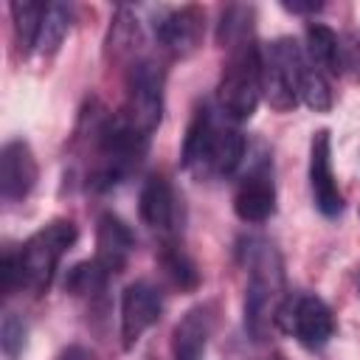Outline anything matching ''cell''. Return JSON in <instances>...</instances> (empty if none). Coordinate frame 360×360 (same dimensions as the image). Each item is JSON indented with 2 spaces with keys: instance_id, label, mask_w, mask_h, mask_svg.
<instances>
[{
  "instance_id": "obj_11",
  "label": "cell",
  "mask_w": 360,
  "mask_h": 360,
  "mask_svg": "<svg viewBox=\"0 0 360 360\" xmlns=\"http://www.w3.org/2000/svg\"><path fill=\"white\" fill-rule=\"evenodd\" d=\"M202 22L205 17L197 6H183L155 22V37L174 56H188L202 39Z\"/></svg>"
},
{
  "instance_id": "obj_4",
  "label": "cell",
  "mask_w": 360,
  "mask_h": 360,
  "mask_svg": "<svg viewBox=\"0 0 360 360\" xmlns=\"http://www.w3.org/2000/svg\"><path fill=\"white\" fill-rule=\"evenodd\" d=\"M262 98V48L253 42H242L231 51L219 84L217 101L219 110L233 121H248Z\"/></svg>"
},
{
  "instance_id": "obj_19",
  "label": "cell",
  "mask_w": 360,
  "mask_h": 360,
  "mask_svg": "<svg viewBox=\"0 0 360 360\" xmlns=\"http://www.w3.org/2000/svg\"><path fill=\"white\" fill-rule=\"evenodd\" d=\"M107 278H110V273H107L96 259H93V262H82V264H76V267L68 273L65 290L73 292V295H96V292L104 290Z\"/></svg>"
},
{
  "instance_id": "obj_18",
  "label": "cell",
  "mask_w": 360,
  "mask_h": 360,
  "mask_svg": "<svg viewBox=\"0 0 360 360\" xmlns=\"http://www.w3.org/2000/svg\"><path fill=\"white\" fill-rule=\"evenodd\" d=\"M68 28H70V8L65 3H48L45 11H42V20L37 25V37H34L31 51L39 53V56L56 53Z\"/></svg>"
},
{
  "instance_id": "obj_22",
  "label": "cell",
  "mask_w": 360,
  "mask_h": 360,
  "mask_svg": "<svg viewBox=\"0 0 360 360\" xmlns=\"http://www.w3.org/2000/svg\"><path fill=\"white\" fill-rule=\"evenodd\" d=\"M25 338H28V326L22 323V318L17 312H6L3 326H0V349L8 360H17L22 354Z\"/></svg>"
},
{
  "instance_id": "obj_13",
  "label": "cell",
  "mask_w": 360,
  "mask_h": 360,
  "mask_svg": "<svg viewBox=\"0 0 360 360\" xmlns=\"http://www.w3.org/2000/svg\"><path fill=\"white\" fill-rule=\"evenodd\" d=\"M233 211L245 222H264L276 211V186L267 172V166L253 169L242 177L236 194H233Z\"/></svg>"
},
{
  "instance_id": "obj_2",
  "label": "cell",
  "mask_w": 360,
  "mask_h": 360,
  "mask_svg": "<svg viewBox=\"0 0 360 360\" xmlns=\"http://www.w3.org/2000/svg\"><path fill=\"white\" fill-rule=\"evenodd\" d=\"M248 292H245V326L253 340H267L284 298V270L278 250L264 239H248Z\"/></svg>"
},
{
  "instance_id": "obj_25",
  "label": "cell",
  "mask_w": 360,
  "mask_h": 360,
  "mask_svg": "<svg viewBox=\"0 0 360 360\" xmlns=\"http://www.w3.org/2000/svg\"><path fill=\"white\" fill-rule=\"evenodd\" d=\"M56 360H90V354H87L82 346H70V349H65Z\"/></svg>"
},
{
  "instance_id": "obj_3",
  "label": "cell",
  "mask_w": 360,
  "mask_h": 360,
  "mask_svg": "<svg viewBox=\"0 0 360 360\" xmlns=\"http://www.w3.org/2000/svg\"><path fill=\"white\" fill-rule=\"evenodd\" d=\"M242 158L245 135L231 127H217L205 107L197 110L183 141V166L197 177H228Z\"/></svg>"
},
{
  "instance_id": "obj_7",
  "label": "cell",
  "mask_w": 360,
  "mask_h": 360,
  "mask_svg": "<svg viewBox=\"0 0 360 360\" xmlns=\"http://www.w3.org/2000/svg\"><path fill=\"white\" fill-rule=\"evenodd\" d=\"M276 323H281V329L292 332L307 349H321L335 335V318H332L329 307L315 295L287 298L278 309Z\"/></svg>"
},
{
  "instance_id": "obj_23",
  "label": "cell",
  "mask_w": 360,
  "mask_h": 360,
  "mask_svg": "<svg viewBox=\"0 0 360 360\" xmlns=\"http://www.w3.org/2000/svg\"><path fill=\"white\" fill-rule=\"evenodd\" d=\"M163 267H166V273L172 276V281H174L177 287H186V290L197 287V270H194V264H191L180 250L169 248V250L163 253Z\"/></svg>"
},
{
  "instance_id": "obj_9",
  "label": "cell",
  "mask_w": 360,
  "mask_h": 360,
  "mask_svg": "<svg viewBox=\"0 0 360 360\" xmlns=\"http://www.w3.org/2000/svg\"><path fill=\"white\" fill-rule=\"evenodd\" d=\"M309 188L315 208L323 217H338L343 211V194L332 174V141L329 129H318L309 141Z\"/></svg>"
},
{
  "instance_id": "obj_8",
  "label": "cell",
  "mask_w": 360,
  "mask_h": 360,
  "mask_svg": "<svg viewBox=\"0 0 360 360\" xmlns=\"http://www.w3.org/2000/svg\"><path fill=\"white\" fill-rule=\"evenodd\" d=\"M163 312V301L155 284L149 281H132L121 292V346L132 349L141 335L158 323Z\"/></svg>"
},
{
  "instance_id": "obj_6",
  "label": "cell",
  "mask_w": 360,
  "mask_h": 360,
  "mask_svg": "<svg viewBox=\"0 0 360 360\" xmlns=\"http://www.w3.org/2000/svg\"><path fill=\"white\" fill-rule=\"evenodd\" d=\"M273 53L278 56V62L284 65L295 96L315 112H326L332 107V90L326 76L312 65V59L307 56V51L292 39V37H278L276 42H270Z\"/></svg>"
},
{
  "instance_id": "obj_14",
  "label": "cell",
  "mask_w": 360,
  "mask_h": 360,
  "mask_svg": "<svg viewBox=\"0 0 360 360\" xmlns=\"http://www.w3.org/2000/svg\"><path fill=\"white\" fill-rule=\"evenodd\" d=\"M214 315L208 307H191L172 332V357L174 360H202L211 338Z\"/></svg>"
},
{
  "instance_id": "obj_12",
  "label": "cell",
  "mask_w": 360,
  "mask_h": 360,
  "mask_svg": "<svg viewBox=\"0 0 360 360\" xmlns=\"http://www.w3.org/2000/svg\"><path fill=\"white\" fill-rule=\"evenodd\" d=\"M135 250V236L129 225L115 214H101L96 225V262L112 276L121 273Z\"/></svg>"
},
{
  "instance_id": "obj_20",
  "label": "cell",
  "mask_w": 360,
  "mask_h": 360,
  "mask_svg": "<svg viewBox=\"0 0 360 360\" xmlns=\"http://www.w3.org/2000/svg\"><path fill=\"white\" fill-rule=\"evenodd\" d=\"M250 17H253L250 8H245V6H231V8L222 14L217 39H219L222 45H231V48H236V45H242V42H250V39H248V34H250Z\"/></svg>"
},
{
  "instance_id": "obj_21",
  "label": "cell",
  "mask_w": 360,
  "mask_h": 360,
  "mask_svg": "<svg viewBox=\"0 0 360 360\" xmlns=\"http://www.w3.org/2000/svg\"><path fill=\"white\" fill-rule=\"evenodd\" d=\"M48 3H28V0H17L11 3V17H14V31L20 37V42L25 48L34 45V37H37V25L42 20V11H45Z\"/></svg>"
},
{
  "instance_id": "obj_5",
  "label": "cell",
  "mask_w": 360,
  "mask_h": 360,
  "mask_svg": "<svg viewBox=\"0 0 360 360\" xmlns=\"http://www.w3.org/2000/svg\"><path fill=\"white\" fill-rule=\"evenodd\" d=\"M163 112V70L152 59H138L127 73V110L121 112L132 127L152 135Z\"/></svg>"
},
{
  "instance_id": "obj_16",
  "label": "cell",
  "mask_w": 360,
  "mask_h": 360,
  "mask_svg": "<svg viewBox=\"0 0 360 360\" xmlns=\"http://www.w3.org/2000/svg\"><path fill=\"white\" fill-rule=\"evenodd\" d=\"M262 96L267 98V104L278 112H287L295 107L298 96L292 90V82L284 70V65L278 62V56L273 53L270 45L262 48Z\"/></svg>"
},
{
  "instance_id": "obj_1",
  "label": "cell",
  "mask_w": 360,
  "mask_h": 360,
  "mask_svg": "<svg viewBox=\"0 0 360 360\" xmlns=\"http://www.w3.org/2000/svg\"><path fill=\"white\" fill-rule=\"evenodd\" d=\"M76 242V225L70 219H53L42 225L37 233H31L17 253L3 256L0 278L3 292H11L14 287L28 292H45L62 256Z\"/></svg>"
},
{
  "instance_id": "obj_17",
  "label": "cell",
  "mask_w": 360,
  "mask_h": 360,
  "mask_svg": "<svg viewBox=\"0 0 360 360\" xmlns=\"http://www.w3.org/2000/svg\"><path fill=\"white\" fill-rule=\"evenodd\" d=\"M307 56L312 59V65L329 73H340L346 59H343V45L338 39V34L323 25V22H309L307 25Z\"/></svg>"
},
{
  "instance_id": "obj_15",
  "label": "cell",
  "mask_w": 360,
  "mask_h": 360,
  "mask_svg": "<svg viewBox=\"0 0 360 360\" xmlns=\"http://www.w3.org/2000/svg\"><path fill=\"white\" fill-rule=\"evenodd\" d=\"M141 219L152 228V231H160V233H169L174 228V217H177V200H174V191L169 186L166 177L160 174H152L143 188H141Z\"/></svg>"
},
{
  "instance_id": "obj_24",
  "label": "cell",
  "mask_w": 360,
  "mask_h": 360,
  "mask_svg": "<svg viewBox=\"0 0 360 360\" xmlns=\"http://www.w3.org/2000/svg\"><path fill=\"white\" fill-rule=\"evenodd\" d=\"M287 11H295V14H307V11H321L323 6L321 3H284Z\"/></svg>"
},
{
  "instance_id": "obj_10",
  "label": "cell",
  "mask_w": 360,
  "mask_h": 360,
  "mask_svg": "<svg viewBox=\"0 0 360 360\" xmlns=\"http://www.w3.org/2000/svg\"><path fill=\"white\" fill-rule=\"evenodd\" d=\"M37 158L25 141H8L0 152V194L3 200L14 202L28 197L37 183Z\"/></svg>"
}]
</instances>
